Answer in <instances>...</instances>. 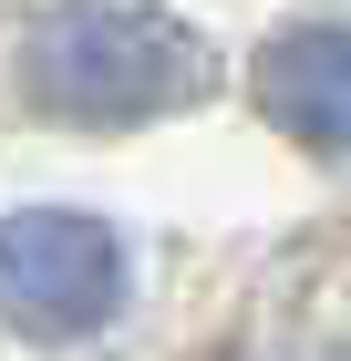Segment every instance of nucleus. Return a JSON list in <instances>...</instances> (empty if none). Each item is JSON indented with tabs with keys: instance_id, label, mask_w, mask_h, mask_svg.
Returning a JSON list of instances; mask_svg holds the SVG:
<instances>
[{
	"instance_id": "nucleus-2",
	"label": "nucleus",
	"mask_w": 351,
	"mask_h": 361,
	"mask_svg": "<svg viewBox=\"0 0 351 361\" xmlns=\"http://www.w3.org/2000/svg\"><path fill=\"white\" fill-rule=\"evenodd\" d=\"M124 310V238L73 207L0 217V320L21 341H93Z\"/></svg>"
},
{
	"instance_id": "nucleus-3",
	"label": "nucleus",
	"mask_w": 351,
	"mask_h": 361,
	"mask_svg": "<svg viewBox=\"0 0 351 361\" xmlns=\"http://www.w3.org/2000/svg\"><path fill=\"white\" fill-rule=\"evenodd\" d=\"M258 104L290 145L351 155V21H299L258 52Z\"/></svg>"
},
{
	"instance_id": "nucleus-1",
	"label": "nucleus",
	"mask_w": 351,
	"mask_h": 361,
	"mask_svg": "<svg viewBox=\"0 0 351 361\" xmlns=\"http://www.w3.org/2000/svg\"><path fill=\"white\" fill-rule=\"evenodd\" d=\"M207 83H217L207 42L186 21L145 11V0H73V11H52L31 31V52H21V93L52 124H93V135L186 114Z\"/></svg>"
}]
</instances>
